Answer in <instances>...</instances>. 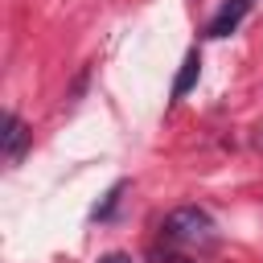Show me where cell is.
Segmentation results:
<instances>
[{
  "label": "cell",
  "mask_w": 263,
  "mask_h": 263,
  "mask_svg": "<svg viewBox=\"0 0 263 263\" xmlns=\"http://www.w3.org/2000/svg\"><path fill=\"white\" fill-rule=\"evenodd\" d=\"M160 238L168 247H181V251H214L218 247V226L214 218L201 210V205H177L164 222H160Z\"/></svg>",
  "instance_id": "obj_1"
},
{
  "label": "cell",
  "mask_w": 263,
  "mask_h": 263,
  "mask_svg": "<svg viewBox=\"0 0 263 263\" xmlns=\"http://www.w3.org/2000/svg\"><path fill=\"white\" fill-rule=\"evenodd\" d=\"M197 70H201V58H197V49H189V53H185V62H181V74L173 78V99H185V95L193 90Z\"/></svg>",
  "instance_id": "obj_4"
},
{
  "label": "cell",
  "mask_w": 263,
  "mask_h": 263,
  "mask_svg": "<svg viewBox=\"0 0 263 263\" xmlns=\"http://www.w3.org/2000/svg\"><path fill=\"white\" fill-rule=\"evenodd\" d=\"M99 263H132V255H123V251H111V255H103Z\"/></svg>",
  "instance_id": "obj_6"
},
{
  "label": "cell",
  "mask_w": 263,
  "mask_h": 263,
  "mask_svg": "<svg viewBox=\"0 0 263 263\" xmlns=\"http://www.w3.org/2000/svg\"><path fill=\"white\" fill-rule=\"evenodd\" d=\"M247 12H251V0H226V4L218 8V16L210 21L205 37H214V41H218V37H230V33L238 29V21H242Z\"/></svg>",
  "instance_id": "obj_2"
},
{
  "label": "cell",
  "mask_w": 263,
  "mask_h": 263,
  "mask_svg": "<svg viewBox=\"0 0 263 263\" xmlns=\"http://www.w3.org/2000/svg\"><path fill=\"white\" fill-rule=\"evenodd\" d=\"M119 193H123V181H115V185H111V193L103 197V205H95V218H107V214L115 210V201H119Z\"/></svg>",
  "instance_id": "obj_5"
},
{
  "label": "cell",
  "mask_w": 263,
  "mask_h": 263,
  "mask_svg": "<svg viewBox=\"0 0 263 263\" xmlns=\"http://www.w3.org/2000/svg\"><path fill=\"white\" fill-rule=\"evenodd\" d=\"M25 140H29V132H25L21 115H12V111H8V115H4V140H0V144H4V156H8V160H16V156H21V148H25Z\"/></svg>",
  "instance_id": "obj_3"
}]
</instances>
